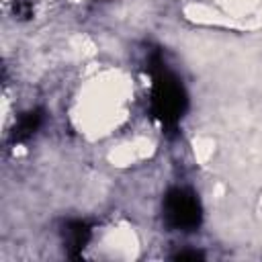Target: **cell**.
Returning a JSON list of instances; mask_svg holds the SVG:
<instances>
[{"mask_svg": "<svg viewBox=\"0 0 262 262\" xmlns=\"http://www.w3.org/2000/svg\"><path fill=\"white\" fill-rule=\"evenodd\" d=\"M41 111H29V113H25L20 119H18V123L14 125V131H12V141H25V139H29L37 129H39V125H41Z\"/></svg>", "mask_w": 262, "mask_h": 262, "instance_id": "277c9868", "label": "cell"}, {"mask_svg": "<svg viewBox=\"0 0 262 262\" xmlns=\"http://www.w3.org/2000/svg\"><path fill=\"white\" fill-rule=\"evenodd\" d=\"M164 221L172 229L192 231L203 221L199 199L186 188H172L164 196Z\"/></svg>", "mask_w": 262, "mask_h": 262, "instance_id": "7a4b0ae2", "label": "cell"}, {"mask_svg": "<svg viewBox=\"0 0 262 262\" xmlns=\"http://www.w3.org/2000/svg\"><path fill=\"white\" fill-rule=\"evenodd\" d=\"M205 256L201 252H194V250H188V252H178L174 256V260H203Z\"/></svg>", "mask_w": 262, "mask_h": 262, "instance_id": "8992f818", "label": "cell"}, {"mask_svg": "<svg viewBox=\"0 0 262 262\" xmlns=\"http://www.w3.org/2000/svg\"><path fill=\"white\" fill-rule=\"evenodd\" d=\"M14 14L18 18H29L33 14V0H14Z\"/></svg>", "mask_w": 262, "mask_h": 262, "instance_id": "5b68a950", "label": "cell"}, {"mask_svg": "<svg viewBox=\"0 0 262 262\" xmlns=\"http://www.w3.org/2000/svg\"><path fill=\"white\" fill-rule=\"evenodd\" d=\"M147 72L151 76V115L168 133H174L186 111V92L180 80L166 68L160 51L149 53Z\"/></svg>", "mask_w": 262, "mask_h": 262, "instance_id": "6da1fadb", "label": "cell"}, {"mask_svg": "<svg viewBox=\"0 0 262 262\" xmlns=\"http://www.w3.org/2000/svg\"><path fill=\"white\" fill-rule=\"evenodd\" d=\"M90 233H92V225L86 221L76 219V221H70L66 225V248H68L72 258L80 256V252L84 250V246L90 239Z\"/></svg>", "mask_w": 262, "mask_h": 262, "instance_id": "3957f363", "label": "cell"}]
</instances>
